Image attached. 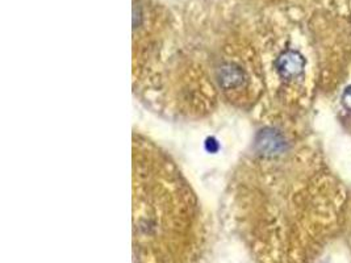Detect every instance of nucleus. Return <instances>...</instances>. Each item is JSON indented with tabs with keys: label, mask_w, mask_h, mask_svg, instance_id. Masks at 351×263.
Here are the masks:
<instances>
[{
	"label": "nucleus",
	"mask_w": 351,
	"mask_h": 263,
	"mask_svg": "<svg viewBox=\"0 0 351 263\" xmlns=\"http://www.w3.org/2000/svg\"><path fill=\"white\" fill-rule=\"evenodd\" d=\"M304 58L296 51H287L279 57L278 70L285 78H295L303 71Z\"/></svg>",
	"instance_id": "f257e3e1"
},
{
	"label": "nucleus",
	"mask_w": 351,
	"mask_h": 263,
	"mask_svg": "<svg viewBox=\"0 0 351 263\" xmlns=\"http://www.w3.org/2000/svg\"><path fill=\"white\" fill-rule=\"evenodd\" d=\"M259 144L265 154H278L279 151H282V149L285 148L283 138L275 132L265 133Z\"/></svg>",
	"instance_id": "f03ea898"
},
{
	"label": "nucleus",
	"mask_w": 351,
	"mask_h": 263,
	"mask_svg": "<svg viewBox=\"0 0 351 263\" xmlns=\"http://www.w3.org/2000/svg\"><path fill=\"white\" fill-rule=\"evenodd\" d=\"M342 101H343V105L351 111V86L345 91V94L342 97Z\"/></svg>",
	"instance_id": "7ed1b4c3"
},
{
	"label": "nucleus",
	"mask_w": 351,
	"mask_h": 263,
	"mask_svg": "<svg viewBox=\"0 0 351 263\" xmlns=\"http://www.w3.org/2000/svg\"><path fill=\"white\" fill-rule=\"evenodd\" d=\"M230 78H232V75H230V71H228V74L225 75V78H223V82H230ZM241 78H242V75H234V84H240Z\"/></svg>",
	"instance_id": "20e7f679"
}]
</instances>
